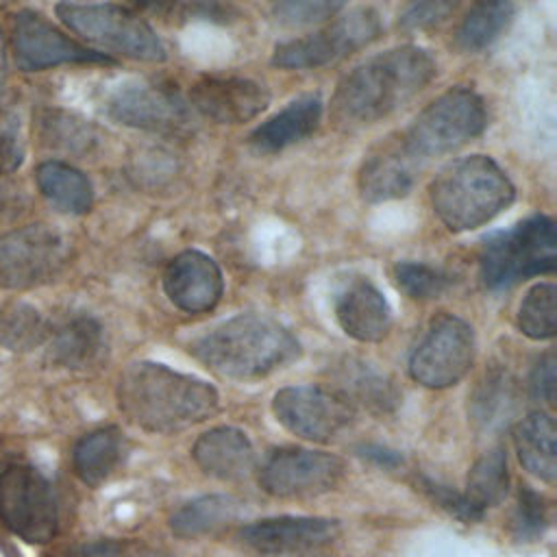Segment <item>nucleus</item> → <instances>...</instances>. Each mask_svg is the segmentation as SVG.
I'll return each instance as SVG.
<instances>
[{"label":"nucleus","instance_id":"nucleus-5","mask_svg":"<svg viewBox=\"0 0 557 557\" xmlns=\"http://www.w3.org/2000/svg\"><path fill=\"white\" fill-rule=\"evenodd\" d=\"M479 265L490 289H505L522 278L553 272L557 265L555 222L533 215L494 233L481 248Z\"/></svg>","mask_w":557,"mask_h":557},{"label":"nucleus","instance_id":"nucleus-23","mask_svg":"<svg viewBox=\"0 0 557 557\" xmlns=\"http://www.w3.org/2000/svg\"><path fill=\"white\" fill-rule=\"evenodd\" d=\"M331 389L352 409L361 407L374 416L392 413L398 405V392L392 381L363 361H346L339 366Z\"/></svg>","mask_w":557,"mask_h":557},{"label":"nucleus","instance_id":"nucleus-22","mask_svg":"<svg viewBox=\"0 0 557 557\" xmlns=\"http://www.w3.org/2000/svg\"><path fill=\"white\" fill-rule=\"evenodd\" d=\"M413 163L400 144L370 154L359 170L361 196L368 202H387L407 196L413 185Z\"/></svg>","mask_w":557,"mask_h":557},{"label":"nucleus","instance_id":"nucleus-24","mask_svg":"<svg viewBox=\"0 0 557 557\" xmlns=\"http://www.w3.org/2000/svg\"><path fill=\"white\" fill-rule=\"evenodd\" d=\"M513 446L520 463L540 481L557 479V426L550 413L535 411L522 418L513 431Z\"/></svg>","mask_w":557,"mask_h":557},{"label":"nucleus","instance_id":"nucleus-41","mask_svg":"<svg viewBox=\"0 0 557 557\" xmlns=\"http://www.w3.org/2000/svg\"><path fill=\"white\" fill-rule=\"evenodd\" d=\"M7 35H4V28L0 26V96L4 94V87H7V78H9V63H7Z\"/></svg>","mask_w":557,"mask_h":557},{"label":"nucleus","instance_id":"nucleus-29","mask_svg":"<svg viewBox=\"0 0 557 557\" xmlns=\"http://www.w3.org/2000/svg\"><path fill=\"white\" fill-rule=\"evenodd\" d=\"M122 433L115 426L96 429L78 440L72 463L78 479L87 485H100L122 459Z\"/></svg>","mask_w":557,"mask_h":557},{"label":"nucleus","instance_id":"nucleus-38","mask_svg":"<svg viewBox=\"0 0 557 557\" xmlns=\"http://www.w3.org/2000/svg\"><path fill=\"white\" fill-rule=\"evenodd\" d=\"M546 527V505L540 494L524 487L520 490L518 511H516V529L518 537H535Z\"/></svg>","mask_w":557,"mask_h":557},{"label":"nucleus","instance_id":"nucleus-21","mask_svg":"<svg viewBox=\"0 0 557 557\" xmlns=\"http://www.w3.org/2000/svg\"><path fill=\"white\" fill-rule=\"evenodd\" d=\"M322 120V102L318 96H300L285 104L278 113L261 122L250 133V146L257 152H281L307 139Z\"/></svg>","mask_w":557,"mask_h":557},{"label":"nucleus","instance_id":"nucleus-15","mask_svg":"<svg viewBox=\"0 0 557 557\" xmlns=\"http://www.w3.org/2000/svg\"><path fill=\"white\" fill-rule=\"evenodd\" d=\"M104 109L115 122L150 133H178L189 122L181 96L157 83H124L109 94Z\"/></svg>","mask_w":557,"mask_h":557},{"label":"nucleus","instance_id":"nucleus-6","mask_svg":"<svg viewBox=\"0 0 557 557\" xmlns=\"http://www.w3.org/2000/svg\"><path fill=\"white\" fill-rule=\"evenodd\" d=\"M57 17L78 37L135 61H163L165 48L157 33L131 9L113 2L59 0Z\"/></svg>","mask_w":557,"mask_h":557},{"label":"nucleus","instance_id":"nucleus-17","mask_svg":"<svg viewBox=\"0 0 557 557\" xmlns=\"http://www.w3.org/2000/svg\"><path fill=\"white\" fill-rule=\"evenodd\" d=\"M339 535L337 520L329 518H305V516H281L265 518L246 524L239 531L242 542L263 555L302 553L326 546Z\"/></svg>","mask_w":557,"mask_h":557},{"label":"nucleus","instance_id":"nucleus-40","mask_svg":"<svg viewBox=\"0 0 557 557\" xmlns=\"http://www.w3.org/2000/svg\"><path fill=\"white\" fill-rule=\"evenodd\" d=\"M59 557H122V546L113 540L85 542L63 550Z\"/></svg>","mask_w":557,"mask_h":557},{"label":"nucleus","instance_id":"nucleus-28","mask_svg":"<svg viewBox=\"0 0 557 557\" xmlns=\"http://www.w3.org/2000/svg\"><path fill=\"white\" fill-rule=\"evenodd\" d=\"M242 503L233 496L209 494L189 500L170 518V529L178 537H200L228 527L239 516Z\"/></svg>","mask_w":557,"mask_h":557},{"label":"nucleus","instance_id":"nucleus-20","mask_svg":"<svg viewBox=\"0 0 557 557\" xmlns=\"http://www.w3.org/2000/svg\"><path fill=\"white\" fill-rule=\"evenodd\" d=\"M191 457L205 474L222 481L244 479L255 468L250 440L233 426H215L202 433L191 448Z\"/></svg>","mask_w":557,"mask_h":557},{"label":"nucleus","instance_id":"nucleus-42","mask_svg":"<svg viewBox=\"0 0 557 557\" xmlns=\"http://www.w3.org/2000/svg\"><path fill=\"white\" fill-rule=\"evenodd\" d=\"M176 2L178 0H133V4L150 11H165V9H172Z\"/></svg>","mask_w":557,"mask_h":557},{"label":"nucleus","instance_id":"nucleus-30","mask_svg":"<svg viewBox=\"0 0 557 557\" xmlns=\"http://www.w3.org/2000/svg\"><path fill=\"white\" fill-rule=\"evenodd\" d=\"M518 405L516 381L503 372L494 370L485 374L470 398L472 420L483 429H496L509 422Z\"/></svg>","mask_w":557,"mask_h":557},{"label":"nucleus","instance_id":"nucleus-16","mask_svg":"<svg viewBox=\"0 0 557 557\" xmlns=\"http://www.w3.org/2000/svg\"><path fill=\"white\" fill-rule=\"evenodd\" d=\"M189 102L218 124H242L270 104V91L246 76L205 74L189 87Z\"/></svg>","mask_w":557,"mask_h":557},{"label":"nucleus","instance_id":"nucleus-18","mask_svg":"<svg viewBox=\"0 0 557 557\" xmlns=\"http://www.w3.org/2000/svg\"><path fill=\"white\" fill-rule=\"evenodd\" d=\"M163 289L181 311L205 313L222 298V270L209 255L185 250L168 263L163 272Z\"/></svg>","mask_w":557,"mask_h":557},{"label":"nucleus","instance_id":"nucleus-8","mask_svg":"<svg viewBox=\"0 0 557 557\" xmlns=\"http://www.w3.org/2000/svg\"><path fill=\"white\" fill-rule=\"evenodd\" d=\"M0 520L28 544H46L59 531V507L46 476L13 463L0 472Z\"/></svg>","mask_w":557,"mask_h":557},{"label":"nucleus","instance_id":"nucleus-7","mask_svg":"<svg viewBox=\"0 0 557 557\" xmlns=\"http://www.w3.org/2000/svg\"><path fill=\"white\" fill-rule=\"evenodd\" d=\"M485 124L481 96L468 87H453L416 115L400 146L413 161L442 157L479 137Z\"/></svg>","mask_w":557,"mask_h":557},{"label":"nucleus","instance_id":"nucleus-12","mask_svg":"<svg viewBox=\"0 0 557 557\" xmlns=\"http://www.w3.org/2000/svg\"><path fill=\"white\" fill-rule=\"evenodd\" d=\"M346 466L337 455L309 448L274 450L261 466L259 483L276 498H313L331 492Z\"/></svg>","mask_w":557,"mask_h":557},{"label":"nucleus","instance_id":"nucleus-33","mask_svg":"<svg viewBox=\"0 0 557 557\" xmlns=\"http://www.w3.org/2000/svg\"><path fill=\"white\" fill-rule=\"evenodd\" d=\"M518 329L531 339H550L557 333V287L533 285L518 307Z\"/></svg>","mask_w":557,"mask_h":557},{"label":"nucleus","instance_id":"nucleus-3","mask_svg":"<svg viewBox=\"0 0 557 557\" xmlns=\"http://www.w3.org/2000/svg\"><path fill=\"white\" fill-rule=\"evenodd\" d=\"M194 355L226 379H261L287 366L300 352L298 339L274 318L242 313L194 344Z\"/></svg>","mask_w":557,"mask_h":557},{"label":"nucleus","instance_id":"nucleus-13","mask_svg":"<svg viewBox=\"0 0 557 557\" xmlns=\"http://www.w3.org/2000/svg\"><path fill=\"white\" fill-rule=\"evenodd\" d=\"M11 52L22 72H39L78 63H111L107 54L78 44L30 9H24L13 17Z\"/></svg>","mask_w":557,"mask_h":557},{"label":"nucleus","instance_id":"nucleus-4","mask_svg":"<svg viewBox=\"0 0 557 557\" xmlns=\"http://www.w3.org/2000/svg\"><path fill=\"white\" fill-rule=\"evenodd\" d=\"M431 205L446 228H479L503 213L516 198L505 170L485 154L461 157L444 165L431 183Z\"/></svg>","mask_w":557,"mask_h":557},{"label":"nucleus","instance_id":"nucleus-37","mask_svg":"<svg viewBox=\"0 0 557 557\" xmlns=\"http://www.w3.org/2000/svg\"><path fill=\"white\" fill-rule=\"evenodd\" d=\"M461 0H405L398 11V26L407 33H420L442 24Z\"/></svg>","mask_w":557,"mask_h":557},{"label":"nucleus","instance_id":"nucleus-36","mask_svg":"<svg viewBox=\"0 0 557 557\" xmlns=\"http://www.w3.org/2000/svg\"><path fill=\"white\" fill-rule=\"evenodd\" d=\"M348 0H272V13L283 26H311L333 17Z\"/></svg>","mask_w":557,"mask_h":557},{"label":"nucleus","instance_id":"nucleus-10","mask_svg":"<svg viewBox=\"0 0 557 557\" xmlns=\"http://www.w3.org/2000/svg\"><path fill=\"white\" fill-rule=\"evenodd\" d=\"M67 261L65 237L48 224H28L0 235V287L30 289L52 281Z\"/></svg>","mask_w":557,"mask_h":557},{"label":"nucleus","instance_id":"nucleus-14","mask_svg":"<svg viewBox=\"0 0 557 557\" xmlns=\"http://www.w3.org/2000/svg\"><path fill=\"white\" fill-rule=\"evenodd\" d=\"M272 411L289 433L309 442H329L350 424L355 409L333 389L292 385L274 394Z\"/></svg>","mask_w":557,"mask_h":557},{"label":"nucleus","instance_id":"nucleus-19","mask_svg":"<svg viewBox=\"0 0 557 557\" xmlns=\"http://www.w3.org/2000/svg\"><path fill=\"white\" fill-rule=\"evenodd\" d=\"M335 318L357 342H381L392 329L389 302L368 278H355L337 294Z\"/></svg>","mask_w":557,"mask_h":557},{"label":"nucleus","instance_id":"nucleus-26","mask_svg":"<svg viewBox=\"0 0 557 557\" xmlns=\"http://www.w3.org/2000/svg\"><path fill=\"white\" fill-rule=\"evenodd\" d=\"M50 359L63 368H87L102 350V329L89 315H78L61 324L50 337Z\"/></svg>","mask_w":557,"mask_h":557},{"label":"nucleus","instance_id":"nucleus-9","mask_svg":"<svg viewBox=\"0 0 557 557\" xmlns=\"http://www.w3.org/2000/svg\"><path fill=\"white\" fill-rule=\"evenodd\" d=\"M379 15L372 9H357L315 33L278 44L272 54V65L283 70L322 67L366 48L379 37Z\"/></svg>","mask_w":557,"mask_h":557},{"label":"nucleus","instance_id":"nucleus-32","mask_svg":"<svg viewBox=\"0 0 557 557\" xmlns=\"http://www.w3.org/2000/svg\"><path fill=\"white\" fill-rule=\"evenodd\" d=\"M48 337V324L28 302H9L0 309V346L15 352L37 348Z\"/></svg>","mask_w":557,"mask_h":557},{"label":"nucleus","instance_id":"nucleus-31","mask_svg":"<svg viewBox=\"0 0 557 557\" xmlns=\"http://www.w3.org/2000/svg\"><path fill=\"white\" fill-rule=\"evenodd\" d=\"M509 490L507 459L503 448H492L483 457H479L468 474V503L483 516V511L492 505H498Z\"/></svg>","mask_w":557,"mask_h":557},{"label":"nucleus","instance_id":"nucleus-39","mask_svg":"<svg viewBox=\"0 0 557 557\" xmlns=\"http://www.w3.org/2000/svg\"><path fill=\"white\" fill-rule=\"evenodd\" d=\"M529 387H531V396L535 400H542L546 405L555 403V394H557V372H555V357L546 355L542 357L529 379Z\"/></svg>","mask_w":557,"mask_h":557},{"label":"nucleus","instance_id":"nucleus-25","mask_svg":"<svg viewBox=\"0 0 557 557\" xmlns=\"http://www.w3.org/2000/svg\"><path fill=\"white\" fill-rule=\"evenodd\" d=\"M37 187L59 211L83 215L94 205L91 181L65 161H44L35 170Z\"/></svg>","mask_w":557,"mask_h":557},{"label":"nucleus","instance_id":"nucleus-34","mask_svg":"<svg viewBox=\"0 0 557 557\" xmlns=\"http://www.w3.org/2000/svg\"><path fill=\"white\" fill-rule=\"evenodd\" d=\"M394 281L413 300L437 298L448 285V276L442 270L420 261H398L394 265Z\"/></svg>","mask_w":557,"mask_h":557},{"label":"nucleus","instance_id":"nucleus-1","mask_svg":"<svg viewBox=\"0 0 557 557\" xmlns=\"http://www.w3.org/2000/svg\"><path fill=\"white\" fill-rule=\"evenodd\" d=\"M435 72L433 57L418 46L379 52L337 83L331 100L333 117L344 126L374 124L422 91Z\"/></svg>","mask_w":557,"mask_h":557},{"label":"nucleus","instance_id":"nucleus-27","mask_svg":"<svg viewBox=\"0 0 557 557\" xmlns=\"http://www.w3.org/2000/svg\"><path fill=\"white\" fill-rule=\"evenodd\" d=\"M511 0H474L457 26L455 44L463 52H479L492 46L511 24Z\"/></svg>","mask_w":557,"mask_h":557},{"label":"nucleus","instance_id":"nucleus-2","mask_svg":"<svg viewBox=\"0 0 557 557\" xmlns=\"http://www.w3.org/2000/svg\"><path fill=\"white\" fill-rule=\"evenodd\" d=\"M117 405L137 426L152 433H176L205 422L218 411L220 396L207 381L163 363L139 361L117 381Z\"/></svg>","mask_w":557,"mask_h":557},{"label":"nucleus","instance_id":"nucleus-35","mask_svg":"<svg viewBox=\"0 0 557 557\" xmlns=\"http://www.w3.org/2000/svg\"><path fill=\"white\" fill-rule=\"evenodd\" d=\"M41 126H44V139L50 146L74 150V152L87 150L96 139L89 124L63 111H48L41 120Z\"/></svg>","mask_w":557,"mask_h":557},{"label":"nucleus","instance_id":"nucleus-11","mask_svg":"<svg viewBox=\"0 0 557 557\" xmlns=\"http://www.w3.org/2000/svg\"><path fill=\"white\" fill-rule=\"evenodd\" d=\"M474 361V333L455 315L437 318L409 357V374L424 387L444 389L459 383Z\"/></svg>","mask_w":557,"mask_h":557}]
</instances>
